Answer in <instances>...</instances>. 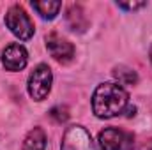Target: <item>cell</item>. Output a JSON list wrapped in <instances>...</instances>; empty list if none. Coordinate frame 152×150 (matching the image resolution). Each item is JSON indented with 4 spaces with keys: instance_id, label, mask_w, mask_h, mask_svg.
<instances>
[{
    "instance_id": "cell-1",
    "label": "cell",
    "mask_w": 152,
    "mask_h": 150,
    "mask_svg": "<svg viewBox=\"0 0 152 150\" xmlns=\"http://www.w3.org/2000/svg\"><path fill=\"white\" fill-rule=\"evenodd\" d=\"M127 106V92L122 85L103 83L96 88L92 97V108L99 118H112L124 111Z\"/></svg>"
},
{
    "instance_id": "cell-2",
    "label": "cell",
    "mask_w": 152,
    "mask_h": 150,
    "mask_svg": "<svg viewBox=\"0 0 152 150\" xmlns=\"http://www.w3.org/2000/svg\"><path fill=\"white\" fill-rule=\"evenodd\" d=\"M5 25L7 28L21 41H27L34 36V23L25 12L21 5H12L5 12Z\"/></svg>"
},
{
    "instance_id": "cell-3",
    "label": "cell",
    "mask_w": 152,
    "mask_h": 150,
    "mask_svg": "<svg viewBox=\"0 0 152 150\" xmlns=\"http://www.w3.org/2000/svg\"><path fill=\"white\" fill-rule=\"evenodd\" d=\"M134 136L124 129L108 127L99 133V147L101 150H133Z\"/></svg>"
},
{
    "instance_id": "cell-4",
    "label": "cell",
    "mask_w": 152,
    "mask_h": 150,
    "mask_svg": "<svg viewBox=\"0 0 152 150\" xmlns=\"http://www.w3.org/2000/svg\"><path fill=\"white\" fill-rule=\"evenodd\" d=\"M51 79H53L51 69L46 64L37 66L28 78V94H30V97L36 99V101L46 99V95L51 90Z\"/></svg>"
},
{
    "instance_id": "cell-5",
    "label": "cell",
    "mask_w": 152,
    "mask_h": 150,
    "mask_svg": "<svg viewBox=\"0 0 152 150\" xmlns=\"http://www.w3.org/2000/svg\"><path fill=\"white\" fill-rule=\"evenodd\" d=\"M60 150H97L90 134L80 127V125H71L64 133L62 138V147Z\"/></svg>"
},
{
    "instance_id": "cell-6",
    "label": "cell",
    "mask_w": 152,
    "mask_h": 150,
    "mask_svg": "<svg viewBox=\"0 0 152 150\" xmlns=\"http://www.w3.org/2000/svg\"><path fill=\"white\" fill-rule=\"evenodd\" d=\"M46 48L50 55L60 64H69L75 57V46L67 39L60 37L58 34H50L46 37Z\"/></svg>"
},
{
    "instance_id": "cell-7",
    "label": "cell",
    "mask_w": 152,
    "mask_h": 150,
    "mask_svg": "<svg viewBox=\"0 0 152 150\" xmlns=\"http://www.w3.org/2000/svg\"><path fill=\"white\" fill-rule=\"evenodd\" d=\"M27 60H28L27 50L18 42L5 46V50L2 51V64L7 71H21L27 66Z\"/></svg>"
},
{
    "instance_id": "cell-8",
    "label": "cell",
    "mask_w": 152,
    "mask_h": 150,
    "mask_svg": "<svg viewBox=\"0 0 152 150\" xmlns=\"http://www.w3.org/2000/svg\"><path fill=\"white\" fill-rule=\"evenodd\" d=\"M66 20H67L69 28L75 30V32H83V30L88 27V20H87L83 9H81L80 5H75V4L67 9V12H66Z\"/></svg>"
},
{
    "instance_id": "cell-9",
    "label": "cell",
    "mask_w": 152,
    "mask_h": 150,
    "mask_svg": "<svg viewBox=\"0 0 152 150\" xmlns=\"http://www.w3.org/2000/svg\"><path fill=\"white\" fill-rule=\"evenodd\" d=\"M44 147H46V134H44V131L41 127H34L27 134V138H25V141L21 145V150H44Z\"/></svg>"
},
{
    "instance_id": "cell-10",
    "label": "cell",
    "mask_w": 152,
    "mask_h": 150,
    "mask_svg": "<svg viewBox=\"0 0 152 150\" xmlns=\"http://www.w3.org/2000/svg\"><path fill=\"white\" fill-rule=\"evenodd\" d=\"M32 7L37 11L42 18L53 20V18L58 14L62 4H60V2H32Z\"/></svg>"
},
{
    "instance_id": "cell-11",
    "label": "cell",
    "mask_w": 152,
    "mask_h": 150,
    "mask_svg": "<svg viewBox=\"0 0 152 150\" xmlns=\"http://www.w3.org/2000/svg\"><path fill=\"white\" fill-rule=\"evenodd\" d=\"M113 74H115V78L118 79V83H122V85H134V83L138 81L136 73H134L133 69H129V67H124V66L117 67Z\"/></svg>"
},
{
    "instance_id": "cell-12",
    "label": "cell",
    "mask_w": 152,
    "mask_h": 150,
    "mask_svg": "<svg viewBox=\"0 0 152 150\" xmlns=\"http://www.w3.org/2000/svg\"><path fill=\"white\" fill-rule=\"evenodd\" d=\"M50 117H51L55 122L62 124V122H66V120L69 118V113H67V108H64V106H55V108L50 111Z\"/></svg>"
},
{
    "instance_id": "cell-13",
    "label": "cell",
    "mask_w": 152,
    "mask_h": 150,
    "mask_svg": "<svg viewBox=\"0 0 152 150\" xmlns=\"http://www.w3.org/2000/svg\"><path fill=\"white\" fill-rule=\"evenodd\" d=\"M118 7L122 9H129V11H134V9H140L145 5V2H117Z\"/></svg>"
},
{
    "instance_id": "cell-14",
    "label": "cell",
    "mask_w": 152,
    "mask_h": 150,
    "mask_svg": "<svg viewBox=\"0 0 152 150\" xmlns=\"http://www.w3.org/2000/svg\"><path fill=\"white\" fill-rule=\"evenodd\" d=\"M142 150H152V140L145 141V143H143V147H142Z\"/></svg>"
},
{
    "instance_id": "cell-15",
    "label": "cell",
    "mask_w": 152,
    "mask_h": 150,
    "mask_svg": "<svg viewBox=\"0 0 152 150\" xmlns=\"http://www.w3.org/2000/svg\"><path fill=\"white\" fill-rule=\"evenodd\" d=\"M151 60H152V50H151Z\"/></svg>"
}]
</instances>
